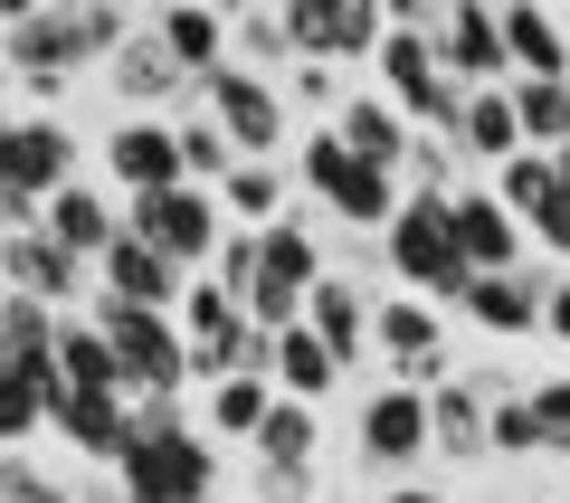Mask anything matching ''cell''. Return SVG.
I'll list each match as a JSON object with an SVG mask.
<instances>
[{"mask_svg": "<svg viewBox=\"0 0 570 503\" xmlns=\"http://www.w3.org/2000/svg\"><path fill=\"white\" fill-rule=\"evenodd\" d=\"M456 304H466V323H485L504 343L513 333H542V276H523V266H513V276H475Z\"/></svg>", "mask_w": 570, "mask_h": 503, "instance_id": "obj_27", "label": "cell"}, {"mask_svg": "<svg viewBox=\"0 0 570 503\" xmlns=\"http://www.w3.org/2000/svg\"><path fill=\"white\" fill-rule=\"evenodd\" d=\"M209 200H219L228 228H276V219H285V161H238Z\"/></svg>", "mask_w": 570, "mask_h": 503, "instance_id": "obj_32", "label": "cell"}, {"mask_svg": "<svg viewBox=\"0 0 570 503\" xmlns=\"http://www.w3.org/2000/svg\"><path fill=\"white\" fill-rule=\"evenodd\" d=\"M0 276H10V295L48 304V314H67V304L96 295V266H77L67 247H48L39 228H29V238H0Z\"/></svg>", "mask_w": 570, "mask_h": 503, "instance_id": "obj_13", "label": "cell"}, {"mask_svg": "<svg viewBox=\"0 0 570 503\" xmlns=\"http://www.w3.org/2000/svg\"><path fill=\"white\" fill-rule=\"evenodd\" d=\"M362 456L390 465V475H409L428 456V389H400V381L371 389L362 400Z\"/></svg>", "mask_w": 570, "mask_h": 503, "instance_id": "obj_15", "label": "cell"}, {"mask_svg": "<svg viewBox=\"0 0 570 503\" xmlns=\"http://www.w3.org/2000/svg\"><path fill=\"white\" fill-rule=\"evenodd\" d=\"M485 400L494 381H475V371H448V381L428 389V456H448V465H485Z\"/></svg>", "mask_w": 570, "mask_h": 503, "instance_id": "obj_12", "label": "cell"}, {"mask_svg": "<svg viewBox=\"0 0 570 503\" xmlns=\"http://www.w3.org/2000/svg\"><path fill=\"white\" fill-rule=\"evenodd\" d=\"M504 105H513L523 152H561V134H570V77H513Z\"/></svg>", "mask_w": 570, "mask_h": 503, "instance_id": "obj_31", "label": "cell"}, {"mask_svg": "<svg viewBox=\"0 0 570 503\" xmlns=\"http://www.w3.org/2000/svg\"><path fill=\"white\" fill-rule=\"evenodd\" d=\"M266 400H276V381H209L200 389V437H257V418H266Z\"/></svg>", "mask_w": 570, "mask_h": 503, "instance_id": "obj_35", "label": "cell"}, {"mask_svg": "<svg viewBox=\"0 0 570 503\" xmlns=\"http://www.w3.org/2000/svg\"><path fill=\"white\" fill-rule=\"evenodd\" d=\"M381 266L409 285L419 304H456L466 295V257H456V238H448V200H400L390 209V228H381Z\"/></svg>", "mask_w": 570, "mask_h": 503, "instance_id": "obj_4", "label": "cell"}, {"mask_svg": "<svg viewBox=\"0 0 570 503\" xmlns=\"http://www.w3.org/2000/svg\"><path fill=\"white\" fill-rule=\"evenodd\" d=\"M181 285H190V276H181V266H163L142 238H115V247L96 257V295H105V304H142V314H171V304H181Z\"/></svg>", "mask_w": 570, "mask_h": 503, "instance_id": "obj_19", "label": "cell"}, {"mask_svg": "<svg viewBox=\"0 0 570 503\" xmlns=\"http://www.w3.org/2000/svg\"><path fill=\"white\" fill-rule=\"evenodd\" d=\"M0 295H10V276H0Z\"/></svg>", "mask_w": 570, "mask_h": 503, "instance_id": "obj_51", "label": "cell"}, {"mask_svg": "<svg viewBox=\"0 0 570 503\" xmlns=\"http://www.w3.org/2000/svg\"><path fill=\"white\" fill-rule=\"evenodd\" d=\"M295 181H305L343 228H390V209H400V181H390V171H362V161L333 142V124L295 142Z\"/></svg>", "mask_w": 570, "mask_h": 503, "instance_id": "obj_7", "label": "cell"}, {"mask_svg": "<svg viewBox=\"0 0 570 503\" xmlns=\"http://www.w3.org/2000/svg\"><path fill=\"white\" fill-rule=\"evenodd\" d=\"M0 124H10V115H0Z\"/></svg>", "mask_w": 570, "mask_h": 503, "instance_id": "obj_52", "label": "cell"}, {"mask_svg": "<svg viewBox=\"0 0 570 503\" xmlns=\"http://www.w3.org/2000/svg\"><path fill=\"white\" fill-rule=\"evenodd\" d=\"M257 503H314V465H257Z\"/></svg>", "mask_w": 570, "mask_h": 503, "instance_id": "obj_45", "label": "cell"}, {"mask_svg": "<svg viewBox=\"0 0 570 503\" xmlns=\"http://www.w3.org/2000/svg\"><path fill=\"white\" fill-rule=\"evenodd\" d=\"M171 152H181V181L190 190H219L228 171H238V152H228V134L200 115V105H181V124H171Z\"/></svg>", "mask_w": 570, "mask_h": 503, "instance_id": "obj_34", "label": "cell"}, {"mask_svg": "<svg viewBox=\"0 0 570 503\" xmlns=\"http://www.w3.org/2000/svg\"><path fill=\"white\" fill-rule=\"evenodd\" d=\"M448 142H456V161H494V171H504V161L523 152V134H513V105H504V86H475Z\"/></svg>", "mask_w": 570, "mask_h": 503, "instance_id": "obj_30", "label": "cell"}, {"mask_svg": "<svg viewBox=\"0 0 570 503\" xmlns=\"http://www.w3.org/2000/svg\"><path fill=\"white\" fill-rule=\"evenodd\" d=\"M494 29H504V67H513V77H570V39L551 29V10L504 0V10H494Z\"/></svg>", "mask_w": 570, "mask_h": 503, "instance_id": "obj_26", "label": "cell"}, {"mask_svg": "<svg viewBox=\"0 0 570 503\" xmlns=\"http://www.w3.org/2000/svg\"><path fill=\"white\" fill-rule=\"evenodd\" d=\"M142 29L171 48V67H181V77H209V67L228 58V10H209V0H163Z\"/></svg>", "mask_w": 570, "mask_h": 503, "instance_id": "obj_23", "label": "cell"}, {"mask_svg": "<svg viewBox=\"0 0 570 503\" xmlns=\"http://www.w3.org/2000/svg\"><path fill=\"white\" fill-rule=\"evenodd\" d=\"M551 181H561V171H551V152H513V161H504V171H494V209H504V219H513V228H523V219H532V209H542V200H551Z\"/></svg>", "mask_w": 570, "mask_h": 503, "instance_id": "obj_38", "label": "cell"}, {"mask_svg": "<svg viewBox=\"0 0 570 503\" xmlns=\"http://www.w3.org/2000/svg\"><path fill=\"white\" fill-rule=\"evenodd\" d=\"M67 503H124V494H115V475H96V484H77Z\"/></svg>", "mask_w": 570, "mask_h": 503, "instance_id": "obj_47", "label": "cell"}, {"mask_svg": "<svg viewBox=\"0 0 570 503\" xmlns=\"http://www.w3.org/2000/svg\"><path fill=\"white\" fill-rule=\"evenodd\" d=\"M381 503H448V494H428V484H390Z\"/></svg>", "mask_w": 570, "mask_h": 503, "instance_id": "obj_48", "label": "cell"}, {"mask_svg": "<svg viewBox=\"0 0 570 503\" xmlns=\"http://www.w3.org/2000/svg\"><path fill=\"white\" fill-rule=\"evenodd\" d=\"M190 105H200L209 124L228 134V152L238 161H276V142H285V96H276V77H247V67H209V77H190Z\"/></svg>", "mask_w": 570, "mask_h": 503, "instance_id": "obj_6", "label": "cell"}, {"mask_svg": "<svg viewBox=\"0 0 570 503\" xmlns=\"http://www.w3.org/2000/svg\"><path fill=\"white\" fill-rule=\"evenodd\" d=\"M542 333H551V343H570V276L542 285Z\"/></svg>", "mask_w": 570, "mask_h": 503, "instance_id": "obj_46", "label": "cell"}, {"mask_svg": "<svg viewBox=\"0 0 570 503\" xmlns=\"http://www.w3.org/2000/svg\"><path fill=\"white\" fill-rule=\"evenodd\" d=\"M0 503H67V484L39 456H0Z\"/></svg>", "mask_w": 570, "mask_h": 503, "instance_id": "obj_42", "label": "cell"}, {"mask_svg": "<svg viewBox=\"0 0 570 503\" xmlns=\"http://www.w3.org/2000/svg\"><path fill=\"white\" fill-rule=\"evenodd\" d=\"M209 285H219L228 304H247V285H257V228H219V247H209Z\"/></svg>", "mask_w": 570, "mask_h": 503, "instance_id": "obj_40", "label": "cell"}, {"mask_svg": "<svg viewBox=\"0 0 570 503\" xmlns=\"http://www.w3.org/2000/svg\"><path fill=\"white\" fill-rule=\"evenodd\" d=\"M39 238H48V247H67V257H77V266H96V257H105V247H115V238H124V209H115V200H105V190H96V181H67V190H58V200H48V209H39Z\"/></svg>", "mask_w": 570, "mask_h": 503, "instance_id": "obj_18", "label": "cell"}, {"mask_svg": "<svg viewBox=\"0 0 570 503\" xmlns=\"http://www.w3.org/2000/svg\"><path fill=\"white\" fill-rule=\"evenodd\" d=\"M428 58H438V77H448L456 96H475V86H513V67H504V29H494L485 0H456V10H438V20H428Z\"/></svg>", "mask_w": 570, "mask_h": 503, "instance_id": "obj_10", "label": "cell"}, {"mask_svg": "<svg viewBox=\"0 0 570 503\" xmlns=\"http://www.w3.org/2000/svg\"><path fill=\"white\" fill-rule=\"evenodd\" d=\"M124 209V238H142L163 266H181V276H209V247H219V200L209 190H190V181H171V190H142V200H115Z\"/></svg>", "mask_w": 570, "mask_h": 503, "instance_id": "obj_5", "label": "cell"}, {"mask_svg": "<svg viewBox=\"0 0 570 503\" xmlns=\"http://www.w3.org/2000/svg\"><path fill=\"white\" fill-rule=\"evenodd\" d=\"M124 408H134V400H96V389H67V400H58V418H48V427H58V437L77 446L86 465H115V456H124V427H134Z\"/></svg>", "mask_w": 570, "mask_h": 503, "instance_id": "obj_28", "label": "cell"}, {"mask_svg": "<svg viewBox=\"0 0 570 503\" xmlns=\"http://www.w3.org/2000/svg\"><path fill=\"white\" fill-rule=\"evenodd\" d=\"M257 285H266V295H295V304L324 285V247H314V228H305V219L257 228ZM257 285H247V295H257Z\"/></svg>", "mask_w": 570, "mask_h": 503, "instance_id": "obj_24", "label": "cell"}, {"mask_svg": "<svg viewBox=\"0 0 570 503\" xmlns=\"http://www.w3.org/2000/svg\"><path fill=\"white\" fill-rule=\"evenodd\" d=\"M86 323H96L105 352H115L124 400H190V352H181V323H171V314H142V304L86 295Z\"/></svg>", "mask_w": 570, "mask_h": 503, "instance_id": "obj_3", "label": "cell"}, {"mask_svg": "<svg viewBox=\"0 0 570 503\" xmlns=\"http://www.w3.org/2000/svg\"><path fill=\"white\" fill-rule=\"evenodd\" d=\"M551 171H561V181H570V134H561V152H551Z\"/></svg>", "mask_w": 570, "mask_h": 503, "instance_id": "obj_49", "label": "cell"}, {"mask_svg": "<svg viewBox=\"0 0 570 503\" xmlns=\"http://www.w3.org/2000/svg\"><path fill=\"white\" fill-rule=\"evenodd\" d=\"M105 86H115V105L124 115H153V105H190V77L171 67V48L153 39V29H124V48L105 58Z\"/></svg>", "mask_w": 570, "mask_h": 503, "instance_id": "obj_14", "label": "cell"}, {"mask_svg": "<svg viewBox=\"0 0 570 503\" xmlns=\"http://www.w3.org/2000/svg\"><path fill=\"white\" fill-rule=\"evenodd\" d=\"M228 67H247V77L295 67V48H285V20H276V10H228Z\"/></svg>", "mask_w": 570, "mask_h": 503, "instance_id": "obj_36", "label": "cell"}, {"mask_svg": "<svg viewBox=\"0 0 570 503\" xmlns=\"http://www.w3.org/2000/svg\"><path fill=\"white\" fill-rule=\"evenodd\" d=\"M333 142H343V152L362 161V171H390V181H400L409 124L390 115V96H381V86H371V96H343V105H333Z\"/></svg>", "mask_w": 570, "mask_h": 503, "instance_id": "obj_21", "label": "cell"}, {"mask_svg": "<svg viewBox=\"0 0 570 503\" xmlns=\"http://www.w3.org/2000/svg\"><path fill=\"white\" fill-rule=\"evenodd\" d=\"M0 96H10V58H0Z\"/></svg>", "mask_w": 570, "mask_h": 503, "instance_id": "obj_50", "label": "cell"}, {"mask_svg": "<svg viewBox=\"0 0 570 503\" xmlns=\"http://www.w3.org/2000/svg\"><path fill=\"white\" fill-rule=\"evenodd\" d=\"M448 238L466 257V276H513L523 266V228L494 209V190H448Z\"/></svg>", "mask_w": 570, "mask_h": 503, "instance_id": "obj_17", "label": "cell"}, {"mask_svg": "<svg viewBox=\"0 0 570 503\" xmlns=\"http://www.w3.org/2000/svg\"><path fill=\"white\" fill-rule=\"evenodd\" d=\"M124 10L115 0H0V58H10V86L39 96V115H58V96L105 67L124 48Z\"/></svg>", "mask_w": 570, "mask_h": 503, "instance_id": "obj_1", "label": "cell"}, {"mask_svg": "<svg viewBox=\"0 0 570 503\" xmlns=\"http://www.w3.org/2000/svg\"><path fill=\"white\" fill-rule=\"evenodd\" d=\"M48 362H58V381H67V389L124 400V371H115V352H105V333H96L86 314H58V352H48Z\"/></svg>", "mask_w": 570, "mask_h": 503, "instance_id": "obj_29", "label": "cell"}, {"mask_svg": "<svg viewBox=\"0 0 570 503\" xmlns=\"http://www.w3.org/2000/svg\"><path fill=\"white\" fill-rule=\"evenodd\" d=\"M134 418V408H124ZM115 475L124 503H209V484H219V456H209L200 427H124V456L105 465Z\"/></svg>", "mask_w": 570, "mask_h": 503, "instance_id": "obj_2", "label": "cell"}, {"mask_svg": "<svg viewBox=\"0 0 570 503\" xmlns=\"http://www.w3.org/2000/svg\"><path fill=\"white\" fill-rule=\"evenodd\" d=\"M295 323H305L314 343H324L333 362H343V381H352V362L371 352V295H362V285H352V276H333V266H324V285L305 295V314H295Z\"/></svg>", "mask_w": 570, "mask_h": 503, "instance_id": "obj_20", "label": "cell"}, {"mask_svg": "<svg viewBox=\"0 0 570 503\" xmlns=\"http://www.w3.org/2000/svg\"><path fill=\"white\" fill-rule=\"evenodd\" d=\"M276 96H285V115H295V105H305V115H333V105H343L352 86H343V67H314V58H295Z\"/></svg>", "mask_w": 570, "mask_h": 503, "instance_id": "obj_41", "label": "cell"}, {"mask_svg": "<svg viewBox=\"0 0 570 503\" xmlns=\"http://www.w3.org/2000/svg\"><path fill=\"white\" fill-rule=\"evenodd\" d=\"M485 446H494V456H542V418H532V400L494 389V400H485Z\"/></svg>", "mask_w": 570, "mask_h": 503, "instance_id": "obj_39", "label": "cell"}, {"mask_svg": "<svg viewBox=\"0 0 570 503\" xmlns=\"http://www.w3.org/2000/svg\"><path fill=\"white\" fill-rule=\"evenodd\" d=\"M58 400H67L58 362H0V456L39 437V427L58 418Z\"/></svg>", "mask_w": 570, "mask_h": 503, "instance_id": "obj_22", "label": "cell"}, {"mask_svg": "<svg viewBox=\"0 0 570 503\" xmlns=\"http://www.w3.org/2000/svg\"><path fill=\"white\" fill-rule=\"evenodd\" d=\"M523 400H532V418H542V456L570 465V381H542V389H523Z\"/></svg>", "mask_w": 570, "mask_h": 503, "instance_id": "obj_43", "label": "cell"}, {"mask_svg": "<svg viewBox=\"0 0 570 503\" xmlns=\"http://www.w3.org/2000/svg\"><path fill=\"white\" fill-rule=\"evenodd\" d=\"M285 48L314 67H362L381 48V0H285Z\"/></svg>", "mask_w": 570, "mask_h": 503, "instance_id": "obj_9", "label": "cell"}, {"mask_svg": "<svg viewBox=\"0 0 570 503\" xmlns=\"http://www.w3.org/2000/svg\"><path fill=\"white\" fill-rule=\"evenodd\" d=\"M371 343L390 352V381H400V389H438V381H448V333H438V304H419V295L371 304Z\"/></svg>", "mask_w": 570, "mask_h": 503, "instance_id": "obj_11", "label": "cell"}, {"mask_svg": "<svg viewBox=\"0 0 570 503\" xmlns=\"http://www.w3.org/2000/svg\"><path fill=\"white\" fill-rule=\"evenodd\" d=\"M266 381H276V400H305V408H324L333 389H343V362H333V352L314 343L305 323H285V333H276V362H266Z\"/></svg>", "mask_w": 570, "mask_h": 503, "instance_id": "obj_25", "label": "cell"}, {"mask_svg": "<svg viewBox=\"0 0 570 503\" xmlns=\"http://www.w3.org/2000/svg\"><path fill=\"white\" fill-rule=\"evenodd\" d=\"M77 152H86V142L67 134L58 115H10V124H0V190H20V200L48 209L67 181H77Z\"/></svg>", "mask_w": 570, "mask_h": 503, "instance_id": "obj_8", "label": "cell"}, {"mask_svg": "<svg viewBox=\"0 0 570 503\" xmlns=\"http://www.w3.org/2000/svg\"><path fill=\"white\" fill-rule=\"evenodd\" d=\"M58 352V314L29 295H0V362H48Z\"/></svg>", "mask_w": 570, "mask_h": 503, "instance_id": "obj_37", "label": "cell"}, {"mask_svg": "<svg viewBox=\"0 0 570 503\" xmlns=\"http://www.w3.org/2000/svg\"><path fill=\"white\" fill-rule=\"evenodd\" d=\"M105 171H115L124 200H142V190H171V181H181L171 124H163V115H115V134H105Z\"/></svg>", "mask_w": 570, "mask_h": 503, "instance_id": "obj_16", "label": "cell"}, {"mask_svg": "<svg viewBox=\"0 0 570 503\" xmlns=\"http://www.w3.org/2000/svg\"><path fill=\"white\" fill-rule=\"evenodd\" d=\"M257 465H314L324 456V418H314L305 400H266V418H257Z\"/></svg>", "mask_w": 570, "mask_h": 503, "instance_id": "obj_33", "label": "cell"}, {"mask_svg": "<svg viewBox=\"0 0 570 503\" xmlns=\"http://www.w3.org/2000/svg\"><path fill=\"white\" fill-rule=\"evenodd\" d=\"M523 238H532V247H551V257H570V181H551V200L523 219Z\"/></svg>", "mask_w": 570, "mask_h": 503, "instance_id": "obj_44", "label": "cell"}]
</instances>
